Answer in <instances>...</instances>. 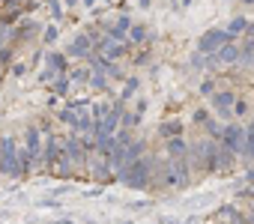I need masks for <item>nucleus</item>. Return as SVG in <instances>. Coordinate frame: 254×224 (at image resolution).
<instances>
[{
  "label": "nucleus",
  "mask_w": 254,
  "mask_h": 224,
  "mask_svg": "<svg viewBox=\"0 0 254 224\" xmlns=\"http://www.w3.org/2000/svg\"><path fill=\"white\" fill-rule=\"evenodd\" d=\"M0 173L18 176V144H15V138L0 141Z\"/></svg>",
  "instance_id": "2"
},
{
  "label": "nucleus",
  "mask_w": 254,
  "mask_h": 224,
  "mask_svg": "<svg viewBox=\"0 0 254 224\" xmlns=\"http://www.w3.org/2000/svg\"><path fill=\"white\" fill-rule=\"evenodd\" d=\"M48 63H51V72H69V63H66V57L63 54H48Z\"/></svg>",
  "instance_id": "14"
},
{
  "label": "nucleus",
  "mask_w": 254,
  "mask_h": 224,
  "mask_svg": "<svg viewBox=\"0 0 254 224\" xmlns=\"http://www.w3.org/2000/svg\"><path fill=\"white\" fill-rule=\"evenodd\" d=\"M233 102H236V96H233V93H212V105L218 108V114H221V117H227V114H230Z\"/></svg>",
  "instance_id": "6"
},
{
  "label": "nucleus",
  "mask_w": 254,
  "mask_h": 224,
  "mask_svg": "<svg viewBox=\"0 0 254 224\" xmlns=\"http://www.w3.org/2000/svg\"><path fill=\"white\" fill-rule=\"evenodd\" d=\"M248 33H251V39H254V24H248Z\"/></svg>",
  "instance_id": "33"
},
{
  "label": "nucleus",
  "mask_w": 254,
  "mask_h": 224,
  "mask_svg": "<svg viewBox=\"0 0 254 224\" xmlns=\"http://www.w3.org/2000/svg\"><path fill=\"white\" fill-rule=\"evenodd\" d=\"M54 90H57V93H63V90H66V75H60V78L54 81Z\"/></svg>",
  "instance_id": "25"
},
{
  "label": "nucleus",
  "mask_w": 254,
  "mask_h": 224,
  "mask_svg": "<svg viewBox=\"0 0 254 224\" xmlns=\"http://www.w3.org/2000/svg\"><path fill=\"white\" fill-rule=\"evenodd\" d=\"M242 141H245V153H248V156H254V120H251V126L245 129Z\"/></svg>",
  "instance_id": "20"
},
{
  "label": "nucleus",
  "mask_w": 254,
  "mask_h": 224,
  "mask_svg": "<svg viewBox=\"0 0 254 224\" xmlns=\"http://www.w3.org/2000/svg\"><path fill=\"white\" fill-rule=\"evenodd\" d=\"M159 135H162V138H168V141H171V138H180V135H183V123H180V120H171V123H162V129H159Z\"/></svg>",
  "instance_id": "12"
},
{
  "label": "nucleus",
  "mask_w": 254,
  "mask_h": 224,
  "mask_svg": "<svg viewBox=\"0 0 254 224\" xmlns=\"http://www.w3.org/2000/svg\"><path fill=\"white\" fill-rule=\"evenodd\" d=\"M48 9H51L54 18H60V3H57V0H48Z\"/></svg>",
  "instance_id": "24"
},
{
  "label": "nucleus",
  "mask_w": 254,
  "mask_h": 224,
  "mask_svg": "<svg viewBox=\"0 0 254 224\" xmlns=\"http://www.w3.org/2000/svg\"><path fill=\"white\" fill-rule=\"evenodd\" d=\"M218 63H236L239 60V48L236 45H230V42H224L221 48H218V54H212Z\"/></svg>",
  "instance_id": "8"
},
{
  "label": "nucleus",
  "mask_w": 254,
  "mask_h": 224,
  "mask_svg": "<svg viewBox=\"0 0 254 224\" xmlns=\"http://www.w3.org/2000/svg\"><path fill=\"white\" fill-rule=\"evenodd\" d=\"M144 150H147V144H144V141H132L129 147H126V156H129V165H132L135 159H141V153H144Z\"/></svg>",
  "instance_id": "15"
},
{
  "label": "nucleus",
  "mask_w": 254,
  "mask_h": 224,
  "mask_svg": "<svg viewBox=\"0 0 254 224\" xmlns=\"http://www.w3.org/2000/svg\"><path fill=\"white\" fill-rule=\"evenodd\" d=\"M84 3H96V0H84Z\"/></svg>",
  "instance_id": "35"
},
{
  "label": "nucleus",
  "mask_w": 254,
  "mask_h": 224,
  "mask_svg": "<svg viewBox=\"0 0 254 224\" xmlns=\"http://www.w3.org/2000/svg\"><path fill=\"white\" fill-rule=\"evenodd\" d=\"M242 135H245V129H239V126H227V129H221V144H224V150L239 153V147H242Z\"/></svg>",
  "instance_id": "5"
},
{
  "label": "nucleus",
  "mask_w": 254,
  "mask_h": 224,
  "mask_svg": "<svg viewBox=\"0 0 254 224\" xmlns=\"http://www.w3.org/2000/svg\"><path fill=\"white\" fill-rule=\"evenodd\" d=\"M90 48H93V45H90L87 33H81V36H75V42L69 45V54H72V57H87V54H90Z\"/></svg>",
  "instance_id": "7"
},
{
  "label": "nucleus",
  "mask_w": 254,
  "mask_h": 224,
  "mask_svg": "<svg viewBox=\"0 0 254 224\" xmlns=\"http://www.w3.org/2000/svg\"><path fill=\"white\" fill-rule=\"evenodd\" d=\"M218 224H224V221H218Z\"/></svg>",
  "instance_id": "38"
},
{
  "label": "nucleus",
  "mask_w": 254,
  "mask_h": 224,
  "mask_svg": "<svg viewBox=\"0 0 254 224\" xmlns=\"http://www.w3.org/2000/svg\"><path fill=\"white\" fill-rule=\"evenodd\" d=\"M66 3H69V6H75V3H78V0H66Z\"/></svg>",
  "instance_id": "34"
},
{
  "label": "nucleus",
  "mask_w": 254,
  "mask_h": 224,
  "mask_svg": "<svg viewBox=\"0 0 254 224\" xmlns=\"http://www.w3.org/2000/svg\"><path fill=\"white\" fill-rule=\"evenodd\" d=\"M183 3H191V0H183Z\"/></svg>",
  "instance_id": "37"
},
{
  "label": "nucleus",
  "mask_w": 254,
  "mask_h": 224,
  "mask_svg": "<svg viewBox=\"0 0 254 224\" xmlns=\"http://www.w3.org/2000/svg\"><path fill=\"white\" fill-rule=\"evenodd\" d=\"M239 57L245 60V66H251V63H254V39H248V42L242 45V51H239Z\"/></svg>",
  "instance_id": "19"
},
{
  "label": "nucleus",
  "mask_w": 254,
  "mask_h": 224,
  "mask_svg": "<svg viewBox=\"0 0 254 224\" xmlns=\"http://www.w3.org/2000/svg\"><path fill=\"white\" fill-rule=\"evenodd\" d=\"M135 123H138L135 114H123V126H135Z\"/></svg>",
  "instance_id": "26"
},
{
  "label": "nucleus",
  "mask_w": 254,
  "mask_h": 224,
  "mask_svg": "<svg viewBox=\"0 0 254 224\" xmlns=\"http://www.w3.org/2000/svg\"><path fill=\"white\" fill-rule=\"evenodd\" d=\"M60 156H63V144H60L57 138H48V144L39 150V159H42V165H45L48 170H54V168H57Z\"/></svg>",
  "instance_id": "4"
},
{
  "label": "nucleus",
  "mask_w": 254,
  "mask_h": 224,
  "mask_svg": "<svg viewBox=\"0 0 254 224\" xmlns=\"http://www.w3.org/2000/svg\"><path fill=\"white\" fill-rule=\"evenodd\" d=\"M96 48H102V51H105V57H123L126 51H129L126 45H120V42H114V39H102Z\"/></svg>",
  "instance_id": "9"
},
{
  "label": "nucleus",
  "mask_w": 254,
  "mask_h": 224,
  "mask_svg": "<svg viewBox=\"0 0 254 224\" xmlns=\"http://www.w3.org/2000/svg\"><path fill=\"white\" fill-rule=\"evenodd\" d=\"M194 123H209V114H206L203 108H197V111H194Z\"/></svg>",
  "instance_id": "22"
},
{
  "label": "nucleus",
  "mask_w": 254,
  "mask_h": 224,
  "mask_svg": "<svg viewBox=\"0 0 254 224\" xmlns=\"http://www.w3.org/2000/svg\"><path fill=\"white\" fill-rule=\"evenodd\" d=\"M24 138H27V153L39 159V150H42V147H39V129H27Z\"/></svg>",
  "instance_id": "13"
},
{
  "label": "nucleus",
  "mask_w": 254,
  "mask_h": 224,
  "mask_svg": "<svg viewBox=\"0 0 254 224\" xmlns=\"http://www.w3.org/2000/svg\"><path fill=\"white\" fill-rule=\"evenodd\" d=\"M54 39H57V27H48L45 30V42H54Z\"/></svg>",
  "instance_id": "27"
},
{
  "label": "nucleus",
  "mask_w": 254,
  "mask_h": 224,
  "mask_svg": "<svg viewBox=\"0 0 254 224\" xmlns=\"http://www.w3.org/2000/svg\"><path fill=\"white\" fill-rule=\"evenodd\" d=\"M233 159H236V153H230V150H224V147H218V170H224V168H230V165H233Z\"/></svg>",
  "instance_id": "16"
},
{
  "label": "nucleus",
  "mask_w": 254,
  "mask_h": 224,
  "mask_svg": "<svg viewBox=\"0 0 254 224\" xmlns=\"http://www.w3.org/2000/svg\"><path fill=\"white\" fill-rule=\"evenodd\" d=\"M135 90H138V81H135V78H129V84H126V93H123V96H132Z\"/></svg>",
  "instance_id": "23"
},
{
  "label": "nucleus",
  "mask_w": 254,
  "mask_h": 224,
  "mask_svg": "<svg viewBox=\"0 0 254 224\" xmlns=\"http://www.w3.org/2000/svg\"><path fill=\"white\" fill-rule=\"evenodd\" d=\"M165 150H168V156H171V159H183V156H189V144H186L183 138H171Z\"/></svg>",
  "instance_id": "10"
},
{
  "label": "nucleus",
  "mask_w": 254,
  "mask_h": 224,
  "mask_svg": "<svg viewBox=\"0 0 254 224\" xmlns=\"http://www.w3.org/2000/svg\"><path fill=\"white\" fill-rule=\"evenodd\" d=\"M242 30H248V21H245V18H233L230 27H227V36H239Z\"/></svg>",
  "instance_id": "17"
},
{
  "label": "nucleus",
  "mask_w": 254,
  "mask_h": 224,
  "mask_svg": "<svg viewBox=\"0 0 254 224\" xmlns=\"http://www.w3.org/2000/svg\"><path fill=\"white\" fill-rule=\"evenodd\" d=\"M200 93H206V96H209V93H215V84H209V81H206V84H200Z\"/></svg>",
  "instance_id": "30"
},
{
  "label": "nucleus",
  "mask_w": 254,
  "mask_h": 224,
  "mask_svg": "<svg viewBox=\"0 0 254 224\" xmlns=\"http://www.w3.org/2000/svg\"><path fill=\"white\" fill-rule=\"evenodd\" d=\"M239 224H254V209L251 212H242V221Z\"/></svg>",
  "instance_id": "28"
},
{
  "label": "nucleus",
  "mask_w": 254,
  "mask_h": 224,
  "mask_svg": "<svg viewBox=\"0 0 254 224\" xmlns=\"http://www.w3.org/2000/svg\"><path fill=\"white\" fill-rule=\"evenodd\" d=\"M245 3H254V0H245Z\"/></svg>",
  "instance_id": "36"
},
{
  "label": "nucleus",
  "mask_w": 254,
  "mask_h": 224,
  "mask_svg": "<svg viewBox=\"0 0 254 224\" xmlns=\"http://www.w3.org/2000/svg\"><path fill=\"white\" fill-rule=\"evenodd\" d=\"M206 132H209V138L221 141V126H218V123H212V120H209V123H206Z\"/></svg>",
  "instance_id": "21"
},
{
  "label": "nucleus",
  "mask_w": 254,
  "mask_h": 224,
  "mask_svg": "<svg viewBox=\"0 0 254 224\" xmlns=\"http://www.w3.org/2000/svg\"><path fill=\"white\" fill-rule=\"evenodd\" d=\"M227 39H230V36H227V30H206V33L197 39V48H200V54H209V51L215 54Z\"/></svg>",
  "instance_id": "3"
},
{
  "label": "nucleus",
  "mask_w": 254,
  "mask_h": 224,
  "mask_svg": "<svg viewBox=\"0 0 254 224\" xmlns=\"http://www.w3.org/2000/svg\"><path fill=\"white\" fill-rule=\"evenodd\" d=\"M150 168H153V159H135L126 170H120V179L129 188H147L150 185Z\"/></svg>",
  "instance_id": "1"
},
{
  "label": "nucleus",
  "mask_w": 254,
  "mask_h": 224,
  "mask_svg": "<svg viewBox=\"0 0 254 224\" xmlns=\"http://www.w3.org/2000/svg\"><path fill=\"white\" fill-rule=\"evenodd\" d=\"M90 168H93V176H96V179H111V165H108V162H102L96 153H93Z\"/></svg>",
  "instance_id": "11"
},
{
  "label": "nucleus",
  "mask_w": 254,
  "mask_h": 224,
  "mask_svg": "<svg viewBox=\"0 0 254 224\" xmlns=\"http://www.w3.org/2000/svg\"><path fill=\"white\" fill-rule=\"evenodd\" d=\"M93 84H96V87L102 90V87H105V75H93Z\"/></svg>",
  "instance_id": "32"
},
{
  "label": "nucleus",
  "mask_w": 254,
  "mask_h": 224,
  "mask_svg": "<svg viewBox=\"0 0 254 224\" xmlns=\"http://www.w3.org/2000/svg\"><path fill=\"white\" fill-rule=\"evenodd\" d=\"M72 78H75V81H84V78H87V69H78V72H72Z\"/></svg>",
  "instance_id": "31"
},
{
  "label": "nucleus",
  "mask_w": 254,
  "mask_h": 224,
  "mask_svg": "<svg viewBox=\"0 0 254 224\" xmlns=\"http://www.w3.org/2000/svg\"><path fill=\"white\" fill-rule=\"evenodd\" d=\"M0 60L9 63V60H12V48H3V51H0Z\"/></svg>",
  "instance_id": "29"
},
{
  "label": "nucleus",
  "mask_w": 254,
  "mask_h": 224,
  "mask_svg": "<svg viewBox=\"0 0 254 224\" xmlns=\"http://www.w3.org/2000/svg\"><path fill=\"white\" fill-rule=\"evenodd\" d=\"M129 30H132V39H135V42H147V39H150V30H147L144 24H132Z\"/></svg>",
  "instance_id": "18"
}]
</instances>
